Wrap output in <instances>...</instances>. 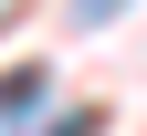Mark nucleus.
<instances>
[{
    "label": "nucleus",
    "instance_id": "1",
    "mask_svg": "<svg viewBox=\"0 0 147 136\" xmlns=\"http://www.w3.org/2000/svg\"><path fill=\"white\" fill-rule=\"evenodd\" d=\"M32 105H42V63H21V73H0V126H21Z\"/></svg>",
    "mask_w": 147,
    "mask_h": 136
},
{
    "label": "nucleus",
    "instance_id": "3",
    "mask_svg": "<svg viewBox=\"0 0 147 136\" xmlns=\"http://www.w3.org/2000/svg\"><path fill=\"white\" fill-rule=\"evenodd\" d=\"M53 136H95V115H63V126H53Z\"/></svg>",
    "mask_w": 147,
    "mask_h": 136
},
{
    "label": "nucleus",
    "instance_id": "2",
    "mask_svg": "<svg viewBox=\"0 0 147 136\" xmlns=\"http://www.w3.org/2000/svg\"><path fill=\"white\" fill-rule=\"evenodd\" d=\"M105 11H126V0H74V21H105Z\"/></svg>",
    "mask_w": 147,
    "mask_h": 136
}]
</instances>
